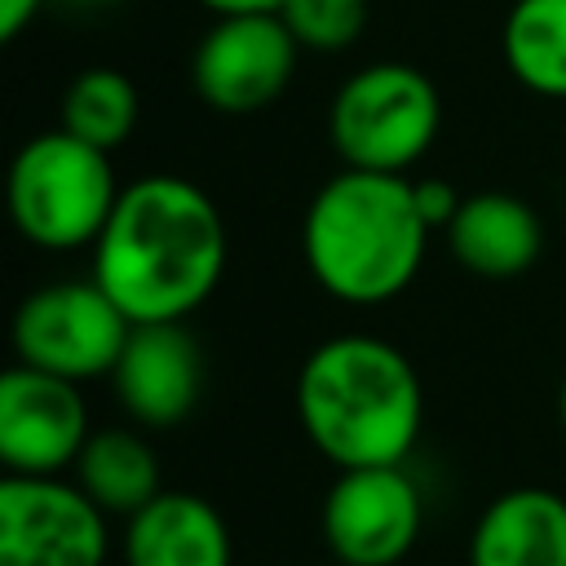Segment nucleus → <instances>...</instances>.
Listing matches in <instances>:
<instances>
[{"label": "nucleus", "instance_id": "8", "mask_svg": "<svg viewBox=\"0 0 566 566\" xmlns=\"http://www.w3.org/2000/svg\"><path fill=\"white\" fill-rule=\"evenodd\" d=\"M318 526L340 566H398L424 531V491L407 464L336 469Z\"/></svg>", "mask_w": 566, "mask_h": 566}, {"label": "nucleus", "instance_id": "11", "mask_svg": "<svg viewBox=\"0 0 566 566\" xmlns=\"http://www.w3.org/2000/svg\"><path fill=\"white\" fill-rule=\"evenodd\" d=\"M111 385L137 429H172L199 407L203 349L186 323H142L128 332Z\"/></svg>", "mask_w": 566, "mask_h": 566}, {"label": "nucleus", "instance_id": "2", "mask_svg": "<svg viewBox=\"0 0 566 566\" xmlns=\"http://www.w3.org/2000/svg\"><path fill=\"white\" fill-rule=\"evenodd\" d=\"M296 420L310 447L336 469L407 464L424 429V385L394 340L340 332L305 354Z\"/></svg>", "mask_w": 566, "mask_h": 566}, {"label": "nucleus", "instance_id": "21", "mask_svg": "<svg viewBox=\"0 0 566 566\" xmlns=\"http://www.w3.org/2000/svg\"><path fill=\"white\" fill-rule=\"evenodd\" d=\"M195 4L221 18V13H279L283 0H195Z\"/></svg>", "mask_w": 566, "mask_h": 566}, {"label": "nucleus", "instance_id": "4", "mask_svg": "<svg viewBox=\"0 0 566 566\" xmlns=\"http://www.w3.org/2000/svg\"><path fill=\"white\" fill-rule=\"evenodd\" d=\"M119 172L106 150L66 128L35 133L9 159L4 203L13 230L44 252L93 248L119 203Z\"/></svg>", "mask_w": 566, "mask_h": 566}, {"label": "nucleus", "instance_id": "22", "mask_svg": "<svg viewBox=\"0 0 566 566\" xmlns=\"http://www.w3.org/2000/svg\"><path fill=\"white\" fill-rule=\"evenodd\" d=\"M115 4H124V0H53V9H71V13H102Z\"/></svg>", "mask_w": 566, "mask_h": 566}, {"label": "nucleus", "instance_id": "14", "mask_svg": "<svg viewBox=\"0 0 566 566\" xmlns=\"http://www.w3.org/2000/svg\"><path fill=\"white\" fill-rule=\"evenodd\" d=\"M469 566H566V495L509 486L469 531Z\"/></svg>", "mask_w": 566, "mask_h": 566}, {"label": "nucleus", "instance_id": "18", "mask_svg": "<svg viewBox=\"0 0 566 566\" xmlns=\"http://www.w3.org/2000/svg\"><path fill=\"white\" fill-rule=\"evenodd\" d=\"M279 18L305 53H345L363 40L371 4L367 0H283Z\"/></svg>", "mask_w": 566, "mask_h": 566}, {"label": "nucleus", "instance_id": "17", "mask_svg": "<svg viewBox=\"0 0 566 566\" xmlns=\"http://www.w3.org/2000/svg\"><path fill=\"white\" fill-rule=\"evenodd\" d=\"M142 124V93L119 66H84L57 97V128L115 155Z\"/></svg>", "mask_w": 566, "mask_h": 566}, {"label": "nucleus", "instance_id": "6", "mask_svg": "<svg viewBox=\"0 0 566 566\" xmlns=\"http://www.w3.org/2000/svg\"><path fill=\"white\" fill-rule=\"evenodd\" d=\"M128 314L88 279H53L31 287L9 323V340L18 363L62 376V380H97L111 376L128 345Z\"/></svg>", "mask_w": 566, "mask_h": 566}, {"label": "nucleus", "instance_id": "23", "mask_svg": "<svg viewBox=\"0 0 566 566\" xmlns=\"http://www.w3.org/2000/svg\"><path fill=\"white\" fill-rule=\"evenodd\" d=\"M557 424L566 433V371H562V385H557Z\"/></svg>", "mask_w": 566, "mask_h": 566}, {"label": "nucleus", "instance_id": "15", "mask_svg": "<svg viewBox=\"0 0 566 566\" xmlns=\"http://www.w3.org/2000/svg\"><path fill=\"white\" fill-rule=\"evenodd\" d=\"M71 473L88 491V500L111 517H133L164 491L155 447L142 438V429L124 424L93 429Z\"/></svg>", "mask_w": 566, "mask_h": 566}, {"label": "nucleus", "instance_id": "3", "mask_svg": "<svg viewBox=\"0 0 566 566\" xmlns=\"http://www.w3.org/2000/svg\"><path fill=\"white\" fill-rule=\"evenodd\" d=\"M429 252V221L416 208L411 177L332 172L305 203L301 261L318 292L340 305L376 310L398 301Z\"/></svg>", "mask_w": 566, "mask_h": 566}, {"label": "nucleus", "instance_id": "5", "mask_svg": "<svg viewBox=\"0 0 566 566\" xmlns=\"http://www.w3.org/2000/svg\"><path fill=\"white\" fill-rule=\"evenodd\" d=\"M438 84L411 62H367L340 80L327 106V142L340 168L407 177L438 142Z\"/></svg>", "mask_w": 566, "mask_h": 566}, {"label": "nucleus", "instance_id": "9", "mask_svg": "<svg viewBox=\"0 0 566 566\" xmlns=\"http://www.w3.org/2000/svg\"><path fill=\"white\" fill-rule=\"evenodd\" d=\"M111 513L71 478L0 482V566H106Z\"/></svg>", "mask_w": 566, "mask_h": 566}, {"label": "nucleus", "instance_id": "12", "mask_svg": "<svg viewBox=\"0 0 566 566\" xmlns=\"http://www.w3.org/2000/svg\"><path fill=\"white\" fill-rule=\"evenodd\" d=\"M124 566H234V539L221 509L195 491H159L124 517Z\"/></svg>", "mask_w": 566, "mask_h": 566}, {"label": "nucleus", "instance_id": "20", "mask_svg": "<svg viewBox=\"0 0 566 566\" xmlns=\"http://www.w3.org/2000/svg\"><path fill=\"white\" fill-rule=\"evenodd\" d=\"M53 0H0V40H18Z\"/></svg>", "mask_w": 566, "mask_h": 566}, {"label": "nucleus", "instance_id": "16", "mask_svg": "<svg viewBox=\"0 0 566 566\" xmlns=\"http://www.w3.org/2000/svg\"><path fill=\"white\" fill-rule=\"evenodd\" d=\"M500 57L526 93L566 102V0H513L500 27Z\"/></svg>", "mask_w": 566, "mask_h": 566}, {"label": "nucleus", "instance_id": "19", "mask_svg": "<svg viewBox=\"0 0 566 566\" xmlns=\"http://www.w3.org/2000/svg\"><path fill=\"white\" fill-rule=\"evenodd\" d=\"M411 190H416V208L420 217L429 221V230H447L451 217L460 212L464 195L447 181V177H411Z\"/></svg>", "mask_w": 566, "mask_h": 566}, {"label": "nucleus", "instance_id": "1", "mask_svg": "<svg viewBox=\"0 0 566 566\" xmlns=\"http://www.w3.org/2000/svg\"><path fill=\"white\" fill-rule=\"evenodd\" d=\"M93 279L142 323H186L221 287L230 234L217 199L177 172H146L119 190V203L97 234Z\"/></svg>", "mask_w": 566, "mask_h": 566}, {"label": "nucleus", "instance_id": "7", "mask_svg": "<svg viewBox=\"0 0 566 566\" xmlns=\"http://www.w3.org/2000/svg\"><path fill=\"white\" fill-rule=\"evenodd\" d=\"M301 53L279 13H221L190 53V88L212 115H261L292 88Z\"/></svg>", "mask_w": 566, "mask_h": 566}, {"label": "nucleus", "instance_id": "10", "mask_svg": "<svg viewBox=\"0 0 566 566\" xmlns=\"http://www.w3.org/2000/svg\"><path fill=\"white\" fill-rule=\"evenodd\" d=\"M88 402L75 380L13 363L0 376V464L22 478H62L88 442Z\"/></svg>", "mask_w": 566, "mask_h": 566}, {"label": "nucleus", "instance_id": "13", "mask_svg": "<svg viewBox=\"0 0 566 566\" xmlns=\"http://www.w3.org/2000/svg\"><path fill=\"white\" fill-rule=\"evenodd\" d=\"M442 234H447L451 261L491 283L526 274L544 252L539 212L522 195H509V190L464 195L460 212L451 217V226Z\"/></svg>", "mask_w": 566, "mask_h": 566}]
</instances>
